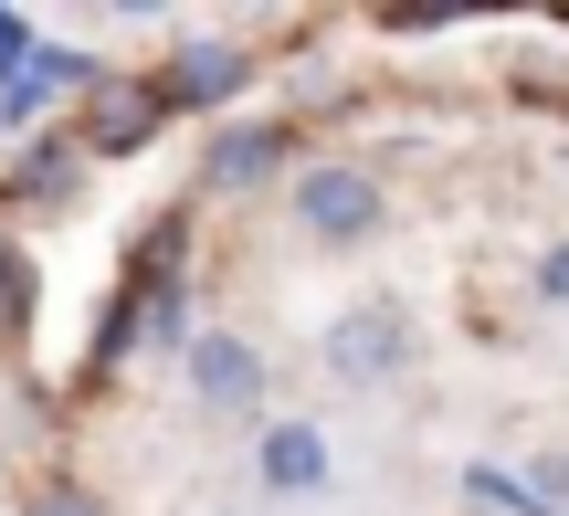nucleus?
<instances>
[{
  "instance_id": "1a4fd4ad",
  "label": "nucleus",
  "mask_w": 569,
  "mask_h": 516,
  "mask_svg": "<svg viewBox=\"0 0 569 516\" xmlns=\"http://www.w3.org/2000/svg\"><path fill=\"white\" fill-rule=\"evenodd\" d=\"M21 316H32V274H21V253L0 243V337H21Z\"/></svg>"
},
{
  "instance_id": "9b49d317",
  "label": "nucleus",
  "mask_w": 569,
  "mask_h": 516,
  "mask_svg": "<svg viewBox=\"0 0 569 516\" xmlns=\"http://www.w3.org/2000/svg\"><path fill=\"white\" fill-rule=\"evenodd\" d=\"M32 516H106V506L84 496V485H42V496H32Z\"/></svg>"
},
{
  "instance_id": "7ed1b4c3",
  "label": "nucleus",
  "mask_w": 569,
  "mask_h": 516,
  "mask_svg": "<svg viewBox=\"0 0 569 516\" xmlns=\"http://www.w3.org/2000/svg\"><path fill=\"white\" fill-rule=\"evenodd\" d=\"M190 391H201V412L243 422L253 401H264V348L232 337V327H201V337H190Z\"/></svg>"
},
{
  "instance_id": "423d86ee",
  "label": "nucleus",
  "mask_w": 569,
  "mask_h": 516,
  "mask_svg": "<svg viewBox=\"0 0 569 516\" xmlns=\"http://www.w3.org/2000/svg\"><path fill=\"white\" fill-rule=\"evenodd\" d=\"M159 95L169 105H222V95H243V53H232V42H190V53L169 63Z\"/></svg>"
},
{
  "instance_id": "20e7f679",
  "label": "nucleus",
  "mask_w": 569,
  "mask_h": 516,
  "mask_svg": "<svg viewBox=\"0 0 569 516\" xmlns=\"http://www.w3.org/2000/svg\"><path fill=\"white\" fill-rule=\"evenodd\" d=\"M253 475H264V496H317L327 485V433L317 422H274V433L253 443Z\"/></svg>"
},
{
  "instance_id": "39448f33",
  "label": "nucleus",
  "mask_w": 569,
  "mask_h": 516,
  "mask_svg": "<svg viewBox=\"0 0 569 516\" xmlns=\"http://www.w3.org/2000/svg\"><path fill=\"white\" fill-rule=\"evenodd\" d=\"M284 148H296V127H274V117L222 127V138H211V190H253V180H274Z\"/></svg>"
},
{
  "instance_id": "f03ea898",
  "label": "nucleus",
  "mask_w": 569,
  "mask_h": 516,
  "mask_svg": "<svg viewBox=\"0 0 569 516\" xmlns=\"http://www.w3.org/2000/svg\"><path fill=\"white\" fill-rule=\"evenodd\" d=\"M401 358H411V316H401V306H348L338 327H327V370H338L348 391L401 380Z\"/></svg>"
},
{
  "instance_id": "f257e3e1",
  "label": "nucleus",
  "mask_w": 569,
  "mask_h": 516,
  "mask_svg": "<svg viewBox=\"0 0 569 516\" xmlns=\"http://www.w3.org/2000/svg\"><path fill=\"white\" fill-rule=\"evenodd\" d=\"M296 222L317 243H369L390 222V201H380V180L359 159H317V169H296Z\"/></svg>"
},
{
  "instance_id": "9d476101",
  "label": "nucleus",
  "mask_w": 569,
  "mask_h": 516,
  "mask_svg": "<svg viewBox=\"0 0 569 516\" xmlns=\"http://www.w3.org/2000/svg\"><path fill=\"white\" fill-rule=\"evenodd\" d=\"M32 53H42V42H32V21H21V11H0V74H32Z\"/></svg>"
},
{
  "instance_id": "f8f14e48",
  "label": "nucleus",
  "mask_w": 569,
  "mask_h": 516,
  "mask_svg": "<svg viewBox=\"0 0 569 516\" xmlns=\"http://www.w3.org/2000/svg\"><path fill=\"white\" fill-rule=\"evenodd\" d=\"M538 295H549V306H569V243L538 253Z\"/></svg>"
},
{
  "instance_id": "6e6552de",
  "label": "nucleus",
  "mask_w": 569,
  "mask_h": 516,
  "mask_svg": "<svg viewBox=\"0 0 569 516\" xmlns=\"http://www.w3.org/2000/svg\"><path fill=\"white\" fill-rule=\"evenodd\" d=\"M11 190H21V201H63V190H74V148H63V138H42L32 159L11 169Z\"/></svg>"
},
{
  "instance_id": "0eeeda50",
  "label": "nucleus",
  "mask_w": 569,
  "mask_h": 516,
  "mask_svg": "<svg viewBox=\"0 0 569 516\" xmlns=\"http://www.w3.org/2000/svg\"><path fill=\"white\" fill-rule=\"evenodd\" d=\"M169 95H96V117H84V148H138L148 127H159Z\"/></svg>"
}]
</instances>
